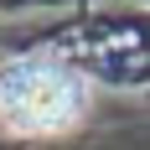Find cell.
<instances>
[{"instance_id": "1", "label": "cell", "mask_w": 150, "mask_h": 150, "mask_svg": "<svg viewBox=\"0 0 150 150\" xmlns=\"http://www.w3.org/2000/svg\"><path fill=\"white\" fill-rule=\"evenodd\" d=\"M93 104V83L52 52L11 57L0 67V124L11 135L47 140L73 129Z\"/></svg>"}]
</instances>
